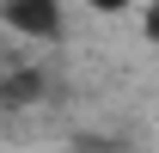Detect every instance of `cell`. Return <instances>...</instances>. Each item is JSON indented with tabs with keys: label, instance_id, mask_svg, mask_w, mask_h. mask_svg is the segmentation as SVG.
<instances>
[{
	"label": "cell",
	"instance_id": "cell-2",
	"mask_svg": "<svg viewBox=\"0 0 159 153\" xmlns=\"http://www.w3.org/2000/svg\"><path fill=\"white\" fill-rule=\"evenodd\" d=\"M0 98H6V104H25V98H37V80H6Z\"/></svg>",
	"mask_w": 159,
	"mask_h": 153
},
{
	"label": "cell",
	"instance_id": "cell-4",
	"mask_svg": "<svg viewBox=\"0 0 159 153\" xmlns=\"http://www.w3.org/2000/svg\"><path fill=\"white\" fill-rule=\"evenodd\" d=\"M92 6H98V12H116V6H129V0H92Z\"/></svg>",
	"mask_w": 159,
	"mask_h": 153
},
{
	"label": "cell",
	"instance_id": "cell-1",
	"mask_svg": "<svg viewBox=\"0 0 159 153\" xmlns=\"http://www.w3.org/2000/svg\"><path fill=\"white\" fill-rule=\"evenodd\" d=\"M6 25L25 37H61V12L55 0H6Z\"/></svg>",
	"mask_w": 159,
	"mask_h": 153
},
{
	"label": "cell",
	"instance_id": "cell-3",
	"mask_svg": "<svg viewBox=\"0 0 159 153\" xmlns=\"http://www.w3.org/2000/svg\"><path fill=\"white\" fill-rule=\"evenodd\" d=\"M141 31H147V37L159 43V0H153V6H147V19H141Z\"/></svg>",
	"mask_w": 159,
	"mask_h": 153
}]
</instances>
